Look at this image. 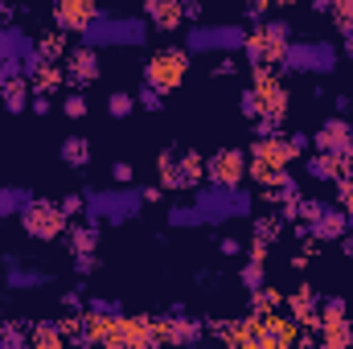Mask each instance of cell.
<instances>
[{
  "instance_id": "obj_32",
  "label": "cell",
  "mask_w": 353,
  "mask_h": 349,
  "mask_svg": "<svg viewBox=\"0 0 353 349\" xmlns=\"http://www.w3.org/2000/svg\"><path fill=\"white\" fill-rule=\"evenodd\" d=\"M329 17H333L341 41H350L353 37V0H333V4H329Z\"/></svg>"
},
{
  "instance_id": "obj_53",
  "label": "cell",
  "mask_w": 353,
  "mask_h": 349,
  "mask_svg": "<svg viewBox=\"0 0 353 349\" xmlns=\"http://www.w3.org/2000/svg\"><path fill=\"white\" fill-rule=\"evenodd\" d=\"M333 107H337V115H350L353 99H350V94H333Z\"/></svg>"
},
{
  "instance_id": "obj_50",
  "label": "cell",
  "mask_w": 353,
  "mask_h": 349,
  "mask_svg": "<svg viewBox=\"0 0 353 349\" xmlns=\"http://www.w3.org/2000/svg\"><path fill=\"white\" fill-rule=\"evenodd\" d=\"M161 193H165V185H144V189H140L144 206H157V201H161Z\"/></svg>"
},
{
  "instance_id": "obj_43",
  "label": "cell",
  "mask_w": 353,
  "mask_h": 349,
  "mask_svg": "<svg viewBox=\"0 0 353 349\" xmlns=\"http://www.w3.org/2000/svg\"><path fill=\"white\" fill-rule=\"evenodd\" d=\"M210 74H214V79H230V74H239V58H234V54H222V58L214 62Z\"/></svg>"
},
{
  "instance_id": "obj_29",
  "label": "cell",
  "mask_w": 353,
  "mask_h": 349,
  "mask_svg": "<svg viewBox=\"0 0 353 349\" xmlns=\"http://www.w3.org/2000/svg\"><path fill=\"white\" fill-rule=\"evenodd\" d=\"M283 230H288V218H283L275 206H271V214H263V218H255V222H251V235H255V239H263V243H271V247L283 239Z\"/></svg>"
},
{
  "instance_id": "obj_19",
  "label": "cell",
  "mask_w": 353,
  "mask_h": 349,
  "mask_svg": "<svg viewBox=\"0 0 353 349\" xmlns=\"http://www.w3.org/2000/svg\"><path fill=\"white\" fill-rule=\"evenodd\" d=\"M304 226H308V235H312L316 243H337V239L350 230V214H345L337 201H325V206H321V214H316V218H308Z\"/></svg>"
},
{
  "instance_id": "obj_15",
  "label": "cell",
  "mask_w": 353,
  "mask_h": 349,
  "mask_svg": "<svg viewBox=\"0 0 353 349\" xmlns=\"http://www.w3.org/2000/svg\"><path fill=\"white\" fill-rule=\"evenodd\" d=\"M300 341V325L283 312L259 317V349H292Z\"/></svg>"
},
{
  "instance_id": "obj_37",
  "label": "cell",
  "mask_w": 353,
  "mask_h": 349,
  "mask_svg": "<svg viewBox=\"0 0 353 349\" xmlns=\"http://www.w3.org/2000/svg\"><path fill=\"white\" fill-rule=\"evenodd\" d=\"M333 201H337L345 214H353V177H337V181H333Z\"/></svg>"
},
{
  "instance_id": "obj_17",
  "label": "cell",
  "mask_w": 353,
  "mask_h": 349,
  "mask_svg": "<svg viewBox=\"0 0 353 349\" xmlns=\"http://www.w3.org/2000/svg\"><path fill=\"white\" fill-rule=\"evenodd\" d=\"M312 148L316 152H337V157H350L353 152V123L350 119H325L316 132H312Z\"/></svg>"
},
{
  "instance_id": "obj_39",
  "label": "cell",
  "mask_w": 353,
  "mask_h": 349,
  "mask_svg": "<svg viewBox=\"0 0 353 349\" xmlns=\"http://www.w3.org/2000/svg\"><path fill=\"white\" fill-rule=\"evenodd\" d=\"M161 103H165V94H161L157 87L144 83V87L136 90V107H144V111H161Z\"/></svg>"
},
{
  "instance_id": "obj_57",
  "label": "cell",
  "mask_w": 353,
  "mask_h": 349,
  "mask_svg": "<svg viewBox=\"0 0 353 349\" xmlns=\"http://www.w3.org/2000/svg\"><path fill=\"white\" fill-rule=\"evenodd\" d=\"M341 177H353V152L345 157V161H341Z\"/></svg>"
},
{
  "instance_id": "obj_21",
  "label": "cell",
  "mask_w": 353,
  "mask_h": 349,
  "mask_svg": "<svg viewBox=\"0 0 353 349\" xmlns=\"http://www.w3.org/2000/svg\"><path fill=\"white\" fill-rule=\"evenodd\" d=\"M144 17L152 21L157 33H176L181 25H189L181 0H144Z\"/></svg>"
},
{
  "instance_id": "obj_55",
  "label": "cell",
  "mask_w": 353,
  "mask_h": 349,
  "mask_svg": "<svg viewBox=\"0 0 353 349\" xmlns=\"http://www.w3.org/2000/svg\"><path fill=\"white\" fill-rule=\"evenodd\" d=\"M62 308H79V312H83V296H79V292H66V296H62Z\"/></svg>"
},
{
  "instance_id": "obj_38",
  "label": "cell",
  "mask_w": 353,
  "mask_h": 349,
  "mask_svg": "<svg viewBox=\"0 0 353 349\" xmlns=\"http://www.w3.org/2000/svg\"><path fill=\"white\" fill-rule=\"evenodd\" d=\"M239 279H243V288H247V292H251V288H259V283H263V263L247 259V263H243V271H239Z\"/></svg>"
},
{
  "instance_id": "obj_1",
  "label": "cell",
  "mask_w": 353,
  "mask_h": 349,
  "mask_svg": "<svg viewBox=\"0 0 353 349\" xmlns=\"http://www.w3.org/2000/svg\"><path fill=\"white\" fill-rule=\"evenodd\" d=\"M308 144H312V140H308L304 132H292V136H283V132L255 136V144L247 148V181L271 185V177L279 173V169H288L296 157H304Z\"/></svg>"
},
{
  "instance_id": "obj_54",
  "label": "cell",
  "mask_w": 353,
  "mask_h": 349,
  "mask_svg": "<svg viewBox=\"0 0 353 349\" xmlns=\"http://www.w3.org/2000/svg\"><path fill=\"white\" fill-rule=\"evenodd\" d=\"M337 243H341V255H345V259H353V226L341 235V239H337Z\"/></svg>"
},
{
  "instance_id": "obj_45",
  "label": "cell",
  "mask_w": 353,
  "mask_h": 349,
  "mask_svg": "<svg viewBox=\"0 0 353 349\" xmlns=\"http://www.w3.org/2000/svg\"><path fill=\"white\" fill-rule=\"evenodd\" d=\"M58 325H62L66 341H79V346H83V317H62Z\"/></svg>"
},
{
  "instance_id": "obj_18",
  "label": "cell",
  "mask_w": 353,
  "mask_h": 349,
  "mask_svg": "<svg viewBox=\"0 0 353 349\" xmlns=\"http://www.w3.org/2000/svg\"><path fill=\"white\" fill-rule=\"evenodd\" d=\"M99 17L94 0H54V25L66 33H87Z\"/></svg>"
},
{
  "instance_id": "obj_35",
  "label": "cell",
  "mask_w": 353,
  "mask_h": 349,
  "mask_svg": "<svg viewBox=\"0 0 353 349\" xmlns=\"http://www.w3.org/2000/svg\"><path fill=\"white\" fill-rule=\"evenodd\" d=\"M197 222H205L197 206H173L169 210V226H197Z\"/></svg>"
},
{
  "instance_id": "obj_2",
  "label": "cell",
  "mask_w": 353,
  "mask_h": 349,
  "mask_svg": "<svg viewBox=\"0 0 353 349\" xmlns=\"http://www.w3.org/2000/svg\"><path fill=\"white\" fill-rule=\"evenodd\" d=\"M292 46V25L288 21H255L243 37V58L247 66H283Z\"/></svg>"
},
{
  "instance_id": "obj_24",
  "label": "cell",
  "mask_w": 353,
  "mask_h": 349,
  "mask_svg": "<svg viewBox=\"0 0 353 349\" xmlns=\"http://www.w3.org/2000/svg\"><path fill=\"white\" fill-rule=\"evenodd\" d=\"M29 99H33V87H29V79H25V74H21V79H8V83L0 87V107H4L8 115L29 111Z\"/></svg>"
},
{
  "instance_id": "obj_41",
  "label": "cell",
  "mask_w": 353,
  "mask_h": 349,
  "mask_svg": "<svg viewBox=\"0 0 353 349\" xmlns=\"http://www.w3.org/2000/svg\"><path fill=\"white\" fill-rule=\"evenodd\" d=\"M58 206L66 210V218H83V214H87V197H83V193H66Z\"/></svg>"
},
{
  "instance_id": "obj_14",
  "label": "cell",
  "mask_w": 353,
  "mask_h": 349,
  "mask_svg": "<svg viewBox=\"0 0 353 349\" xmlns=\"http://www.w3.org/2000/svg\"><path fill=\"white\" fill-rule=\"evenodd\" d=\"M283 308H288V317H292L300 329H316V325H321V292H316L312 283L292 288V292L283 296Z\"/></svg>"
},
{
  "instance_id": "obj_46",
  "label": "cell",
  "mask_w": 353,
  "mask_h": 349,
  "mask_svg": "<svg viewBox=\"0 0 353 349\" xmlns=\"http://www.w3.org/2000/svg\"><path fill=\"white\" fill-rule=\"evenodd\" d=\"M29 111H33V115H50V111H54V99H50V94H41V90H33Z\"/></svg>"
},
{
  "instance_id": "obj_44",
  "label": "cell",
  "mask_w": 353,
  "mask_h": 349,
  "mask_svg": "<svg viewBox=\"0 0 353 349\" xmlns=\"http://www.w3.org/2000/svg\"><path fill=\"white\" fill-rule=\"evenodd\" d=\"M239 111H243V115H247L251 123L259 119V99H255V90H251V87H247L243 94H239Z\"/></svg>"
},
{
  "instance_id": "obj_30",
  "label": "cell",
  "mask_w": 353,
  "mask_h": 349,
  "mask_svg": "<svg viewBox=\"0 0 353 349\" xmlns=\"http://www.w3.org/2000/svg\"><path fill=\"white\" fill-rule=\"evenodd\" d=\"M279 308H283V292H279L275 283H259V288H251V308H247V312L267 317V312H279Z\"/></svg>"
},
{
  "instance_id": "obj_59",
  "label": "cell",
  "mask_w": 353,
  "mask_h": 349,
  "mask_svg": "<svg viewBox=\"0 0 353 349\" xmlns=\"http://www.w3.org/2000/svg\"><path fill=\"white\" fill-rule=\"evenodd\" d=\"M300 0H275V8H296Z\"/></svg>"
},
{
  "instance_id": "obj_3",
  "label": "cell",
  "mask_w": 353,
  "mask_h": 349,
  "mask_svg": "<svg viewBox=\"0 0 353 349\" xmlns=\"http://www.w3.org/2000/svg\"><path fill=\"white\" fill-rule=\"evenodd\" d=\"M17 218H21V230H25L33 243H54V239H62L66 226H70L66 210H62L58 201H50V197H29V201L17 210Z\"/></svg>"
},
{
  "instance_id": "obj_52",
  "label": "cell",
  "mask_w": 353,
  "mask_h": 349,
  "mask_svg": "<svg viewBox=\"0 0 353 349\" xmlns=\"http://www.w3.org/2000/svg\"><path fill=\"white\" fill-rule=\"evenodd\" d=\"M185 8V21H201V0H181Z\"/></svg>"
},
{
  "instance_id": "obj_31",
  "label": "cell",
  "mask_w": 353,
  "mask_h": 349,
  "mask_svg": "<svg viewBox=\"0 0 353 349\" xmlns=\"http://www.w3.org/2000/svg\"><path fill=\"white\" fill-rule=\"evenodd\" d=\"M62 165L87 169L90 165V140L87 136H66V140H62Z\"/></svg>"
},
{
  "instance_id": "obj_33",
  "label": "cell",
  "mask_w": 353,
  "mask_h": 349,
  "mask_svg": "<svg viewBox=\"0 0 353 349\" xmlns=\"http://www.w3.org/2000/svg\"><path fill=\"white\" fill-rule=\"evenodd\" d=\"M136 111V94H128V90H111L107 94V115L111 119H128Z\"/></svg>"
},
{
  "instance_id": "obj_47",
  "label": "cell",
  "mask_w": 353,
  "mask_h": 349,
  "mask_svg": "<svg viewBox=\"0 0 353 349\" xmlns=\"http://www.w3.org/2000/svg\"><path fill=\"white\" fill-rule=\"evenodd\" d=\"M267 8H275V0H247V17L251 21H263Z\"/></svg>"
},
{
  "instance_id": "obj_11",
  "label": "cell",
  "mask_w": 353,
  "mask_h": 349,
  "mask_svg": "<svg viewBox=\"0 0 353 349\" xmlns=\"http://www.w3.org/2000/svg\"><path fill=\"white\" fill-rule=\"evenodd\" d=\"M103 346L111 349H144V346H157L152 337V317H115L111 329H107V341Z\"/></svg>"
},
{
  "instance_id": "obj_27",
  "label": "cell",
  "mask_w": 353,
  "mask_h": 349,
  "mask_svg": "<svg viewBox=\"0 0 353 349\" xmlns=\"http://www.w3.org/2000/svg\"><path fill=\"white\" fill-rule=\"evenodd\" d=\"M29 346L33 349H62L66 346V333L58 321H33L29 325Z\"/></svg>"
},
{
  "instance_id": "obj_48",
  "label": "cell",
  "mask_w": 353,
  "mask_h": 349,
  "mask_svg": "<svg viewBox=\"0 0 353 349\" xmlns=\"http://www.w3.org/2000/svg\"><path fill=\"white\" fill-rule=\"evenodd\" d=\"M70 259H74V271H79V275H90V271L99 267V255H94V251H90V255H70Z\"/></svg>"
},
{
  "instance_id": "obj_12",
  "label": "cell",
  "mask_w": 353,
  "mask_h": 349,
  "mask_svg": "<svg viewBox=\"0 0 353 349\" xmlns=\"http://www.w3.org/2000/svg\"><path fill=\"white\" fill-rule=\"evenodd\" d=\"M205 333L226 341V346L259 349V317L247 312V317H230V321H205Z\"/></svg>"
},
{
  "instance_id": "obj_49",
  "label": "cell",
  "mask_w": 353,
  "mask_h": 349,
  "mask_svg": "<svg viewBox=\"0 0 353 349\" xmlns=\"http://www.w3.org/2000/svg\"><path fill=\"white\" fill-rule=\"evenodd\" d=\"M111 177H115V181H119V185H128V181H132V177H136V169H132V165H128V161H115V165H111Z\"/></svg>"
},
{
  "instance_id": "obj_34",
  "label": "cell",
  "mask_w": 353,
  "mask_h": 349,
  "mask_svg": "<svg viewBox=\"0 0 353 349\" xmlns=\"http://www.w3.org/2000/svg\"><path fill=\"white\" fill-rule=\"evenodd\" d=\"M87 111H90V103H87L83 90H74V94L62 99V115H66V119H87Z\"/></svg>"
},
{
  "instance_id": "obj_10",
  "label": "cell",
  "mask_w": 353,
  "mask_h": 349,
  "mask_svg": "<svg viewBox=\"0 0 353 349\" xmlns=\"http://www.w3.org/2000/svg\"><path fill=\"white\" fill-rule=\"evenodd\" d=\"M205 177L214 189H239L247 185V152L243 148H218L205 161Z\"/></svg>"
},
{
  "instance_id": "obj_40",
  "label": "cell",
  "mask_w": 353,
  "mask_h": 349,
  "mask_svg": "<svg viewBox=\"0 0 353 349\" xmlns=\"http://www.w3.org/2000/svg\"><path fill=\"white\" fill-rule=\"evenodd\" d=\"M25 201H29V193H21V189H0V218L12 214V210H21Z\"/></svg>"
},
{
  "instance_id": "obj_58",
  "label": "cell",
  "mask_w": 353,
  "mask_h": 349,
  "mask_svg": "<svg viewBox=\"0 0 353 349\" xmlns=\"http://www.w3.org/2000/svg\"><path fill=\"white\" fill-rule=\"evenodd\" d=\"M329 4H333V0H312V8H316V12H329Z\"/></svg>"
},
{
  "instance_id": "obj_4",
  "label": "cell",
  "mask_w": 353,
  "mask_h": 349,
  "mask_svg": "<svg viewBox=\"0 0 353 349\" xmlns=\"http://www.w3.org/2000/svg\"><path fill=\"white\" fill-rule=\"evenodd\" d=\"M189 66H193L189 46H161V50L144 62V83H148V87H157L161 94H173V90L185 83Z\"/></svg>"
},
{
  "instance_id": "obj_8",
  "label": "cell",
  "mask_w": 353,
  "mask_h": 349,
  "mask_svg": "<svg viewBox=\"0 0 353 349\" xmlns=\"http://www.w3.org/2000/svg\"><path fill=\"white\" fill-rule=\"evenodd\" d=\"M243 37H247L243 25H193L185 46H189V54H201V50H210V54H234V50H243Z\"/></svg>"
},
{
  "instance_id": "obj_56",
  "label": "cell",
  "mask_w": 353,
  "mask_h": 349,
  "mask_svg": "<svg viewBox=\"0 0 353 349\" xmlns=\"http://www.w3.org/2000/svg\"><path fill=\"white\" fill-rule=\"evenodd\" d=\"M308 259H312V255H304V251H300V255H292V267L300 271V267H308Z\"/></svg>"
},
{
  "instance_id": "obj_7",
  "label": "cell",
  "mask_w": 353,
  "mask_h": 349,
  "mask_svg": "<svg viewBox=\"0 0 353 349\" xmlns=\"http://www.w3.org/2000/svg\"><path fill=\"white\" fill-rule=\"evenodd\" d=\"M144 21H136V17H107V12H99L94 17V25H90L87 37L90 46H103V41H111V46H136V41H144Z\"/></svg>"
},
{
  "instance_id": "obj_60",
  "label": "cell",
  "mask_w": 353,
  "mask_h": 349,
  "mask_svg": "<svg viewBox=\"0 0 353 349\" xmlns=\"http://www.w3.org/2000/svg\"><path fill=\"white\" fill-rule=\"evenodd\" d=\"M350 226H353V214H350Z\"/></svg>"
},
{
  "instance_id": "obj_28",
  "label": "cell",
  "mask_w": 353,
  "mask_h": 349,
  "mask_svg": "<svg viewBox=\"0 0 353 349\" xmlns=\"http://www.w3.org/2000/svg\"><path fill=\"white\" fill-rule=\"evenodd\" d=\"M341 161H345V157H337V152H308V177L333 185V181L341 177Z\"/></svg>"
},
{
  "instance_id": "obj_23",
  "label": "cell",
  "mask_w": 353,
  "mask_h": 349,
  "mask_svg": "<svg viewBox=\"0 0 353 349\" xmlns=\"http://www.w3.org/2000/svg\"><path fill=\"white\" fill-rule=\"evenodd\" d=\"M316 341L325 349H350L353 346V317L321 321V325H316Z\"/></svg>"
},
{
  "instance_id": "obj_42",
  "label": "cell",
  "mask_w": 353,
  "mask_h": 349,
  "mask_svg": "<svg viewBox=\"0 0 353 349\" xmlns=\"http://www.w3.org/2000/svg\"><path fill=\"white\" fill-rule=\"evenodd\" d=\"M25 74V58H0V87L8 79H21Z\"/></svg>"
},
{
  "instance_id": "obj_20",
  "label": "cell",
  "mask_w": 353,
  "mask_h": 349,
  "mask_svg": "<svg viewBox=\"0 0 353 349\" xmlns=\"http://www.w3.org/2000/svg\"><path fill=\"white\" fill-rule=\"evenodd\" d=\"M201 181H205V157L197 152V148H185V152H176V169H173V185L169 189H201Z\"/></svg>"
},
{
  "instance_id": "obj_13",
  "label": "cell",
  "mask_w": 353,
  "mask_h": 349,
  "mask_svg": "<svg viewBox=\"0 0 353 349\" xmlns=\"http://www.w3.org/2000/svg\"><path fill=\"white\" fill-rule=\"evenodd\" d=\"M62 66H66V83L70 87H90L99 74H103V62H99V46H70V54L62 58Z\"/></svg>"
},
{
  "instance_id": "obj_16",
  "label": "cell",
  "mask_w": 353,
  "mask_h": 349,
  "mask_svg": "<svg viewBox=\"0 0 353 349\" xmlns=\"http://www.w3.org/2000/svg\"><path fill=\"white\" fill-rule=\"evenodd\" d=\"M25 79H29L33 90L54 94V90L66 87V66H62V62H46V58H37V54L29 50V54H25Z\"/></svg>"
},
{
  "instance_id": "obj_51",
  "label": "cell",
  "mask_w": 353,
  "mask_h": 349,
  "mask_svg": "<svg viewBox=\"0 0 353 349\" xmlns=\"http://www.w3.org/2000/svg\"><path fill=\"white\" fill-rule=\"evenodd\" d=\"M222 255H226V259H239V255H243V243H239V239H222Z\"/></svg>"
},
{
  "instance_id": "obj_6",
  "label": "cell",
  "mask_w": 353,
  "mask_h": 349,
  "mask_svg": "<svg viewBox=\"0 0 353 349\" xmlns=\"http://www.w3.org/2000/svg\"><path fill=\"white\" fill-rule=\"evenodd\" d=\"M140 206H144V197L132 193V189H103V193H90L87 197V218H94V222H111V226H123Z\"/></svg>"
},
{
  "instance_id": "obj_25",
  "label": "cell",
  "mask_w": 353,
  "mask_h": 349,
  "mask_svg": "<svg viewBox=\"0 0 353 349\" xmlns=\"http://www.w3.org/2000/svg\"><path fill=\"white\" fill-rule=\"evenodd\" d=\"M66 37H70V33L54 25L50 33H41V37L33 41V54H37V58H46V62H62V58L70 54V41H66Z\"/></svg>"
},
{
  "instance_id": "obj_22",
  "label": "cell",
  "mask_w": 353,
  "mask_h": 349,
  "mask_svg": "<svg viewBox=\"0 0 353 349\" xmlns=\"http://www.w3.org/2000/svg\"><path fill=\"white\" fill-rule=\"evenodd\" d=\"M66 247H70V255H90V251H99V222H94V218H87V222L70 218V226H66Z\"/></svg>"
},
{
  "instance_id": "obj_5",
  "label": "cell",
  "mask_w": 353,
  "mask_h": 349,
  "mask_svg": "<svg viewBox=\"0 0 353 349\" xmlns=\"http://www.w3.org/2000/svg\"><path fill=\"white\" fill-rule=\"evenodd\" d=\"M251 90L259 99V119H288L292 107V90L283 83V74L275 66H251Z\"/></svg>"
},
{
  "instance_id": "obj_9",
  "label": "cell",
  "mask_w": 353,
  "mask_h": 349,
  "mask_svg": "<svg viewBox=\"0 0 353 349\" xmlns=\"http://www.w3.org/2000/svg\"><path fill=\"white\" fill-rule=\"evenodd\" d=\"M288 70H300V74H329L337 66V46L333 41H292L288 46V58H283Z\"/></svg>"
},
{
  "instance_id": "obj_26",
  "label": "cell",
  "mask_w": 353,
  "mask_h": 349,
  "mask_svg": "<svg viewBox=\"0 0 353 349\" xmlns=\"http://www.w3.org/2000/svg\"><path fill=\"white\" fill-rule=\"evenodd\" d=\"M4 267H8V288H41V283H54L50 271H29V267H21L17 255H4Z\"/></svg>"
},
{
  "instance_id": "obj_36",
  "label": "cell",
  "mask_w": 353,
  "mask_h": 349,
  "mask_svg": "<svg viewBox=\"0 0 353 349\" xmlns=\"http://www.w3.org/2000/svg\"><path fill=\"white\" fill-rule=\"evenodd\" d=\"M29 341V325H0V346L4 349H12V346H25Z\"/></svg>"
}]
</instances>
